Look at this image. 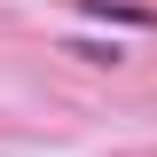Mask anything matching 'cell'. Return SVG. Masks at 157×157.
<instances>
[{"label": "cell", "instance_id": "2", "mask_svg": "<svg viewBox=\"0 0 157 157\" xmlns=\"http://www.w3.org/2000/svg\"><path fill=\"white\" fill-rule=\"evenodd\" d=\"M63 55L94 63V71H118V63H126V47H118V39H63Z\"/></svg>", "mask_w": 157, "mask_h": 157}, {"label": "cell", "instance_id": "1", "mask_svg": "<svg viewBox=\"0 0 157 157\" xmlns=\"http://www.w3.org/2000/svg\"><path fill=\"white\" fill-rule=\"evenodd\" d=\"M86 16H102V24H134V32H157V8H141V0H78Z\"/></svg>", "mask_w": 157, "mask_h": 157}]
</instances>
